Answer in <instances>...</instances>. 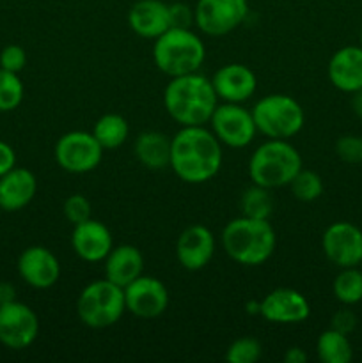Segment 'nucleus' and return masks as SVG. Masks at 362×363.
Returning <instances> with one entry per match:
<instances>
[{
	"instance_id": "obj_6",
	"label": "nucleus",
	"mask_w": 362,
	"mask_h": 363,
	"mask_svg": "<svg viewBox=\"0 0 362 363\" xmlns=\"http://www.w3.org/2000/svg\"><path fill=\"white\" fill-rule=\"evenodd\" d=\"M124 308V289L106 279L89 284L77 301L78 318L91 328H109L116 325Z\"/></svg>"
},
{
	"instance_id": "obj_37",
	"label": "nucleus",
	"mask_w": 362,
	"mask_h": 363,
	"mask_svg": "<svg viewBox=\"0 0 362 363\" xmlns=\"http://www.w3.org/2000/svg\"><path fill=\"white\" fill-rule=\"evenodd\" d=\"M284 362L286 363H305L307 362V354L300 347H290L284 354Z\"/></svg>"
},
{
	"instance_id": "obj_18",
	"label": "nucleus",
	"mask_w": 362,
	"mask_h": 363,
	"mask_svg": "<svg viewBox=\"0 0 362 363\" xmlns=\"http://www.w3.org/2000/svg\"><path fill=\"white\" fill-rule=\"evenodd\" d=\"M75 254L87 262L105 261L112 250V234L102 222L89 218L75 225L71 236Z\"/></svg>"
},
{
	"instance_id": "obj_5",
	"label": "nucleus",
	"mask_w": 362,
	"mask_h": 363,
	"mask_svg": "<svg viewBox=\"0 0 362 363\" xmlns=\"http://www.w3.org/2000/svg\"><path fill=\"white\" fill-rule=\"evenodd\" d=\"M300 169L302 158L297 149L279 138H270L259 145L248 162L252 183L268 190L290 184Z\"/></svg>"
},
{
	"instance_id": "obj_15",
	"label": "nucleus",
	"mask_w": 362,
	"mask_h": 363,
	"mask_svg": "<svg viewBox=\"0 0 362 363\" xmlns=\"http://www.w3.org/2000/svg\"><path fill=\"white\" fill-rule=\"evenodd\" d=\"M18 273L31 287L48 289L59 280L60 264L48 248L31 247L18 259Z\"/></svg>"
},
{
	"instance_id": "obj_28",
	"label": "nucleus",
	"mask_w": 362,
	"mask_h": 363,
	"mask_svg": "<svg viewBox=\"0 0 362 363\" xmlns=\"http://www.w3.org/2000/svg\"><path fill=\"white\" fill-rule=\"evenodd\" d=\"M23 99V84L18 73H11L0 67V112L18 108Z\"/></svg>"
},
{
	"instance_id": "obj_4",
	"label": "nucleus",
	"mask_w": 362,
	"mask_h": 363,
	"mask_svg": "<svg viewBox=\"0 0 362 363\" xmlns=\"http://www.w3.org/2000/svg\"><path fill=\"white\" fill-rule=\"evenodd\" d=\"M204 55V45L190 28L170 27L155 39L153 59L158 69L170 78L197 73Z\"/></svg>"
},
{
	"instance_id": "obj_8",
	"label": "nucleus",
	"mask_w": 362,
	"mask_h": 363,
	"mask_svg": "<svg viewBox=\"0 0 362 363\" xmlns=\"http://www.w3.org/2000/svg\"><path fill=\"white\" fill-rule=\"evenodd\" d=\"M209 123L220 144L227 147H247L258 133L252 112L240 106V103L216 105Z\"/></svg>"
},
{
	"instance_id": "obj_32",
	"label": "nucleus",
	"mask_w": 362,
	"mask_h": 363,
	"mask_svg": "<svg viewBox=\"0 0 362 363\" xmlns=\"http://www.w3.org/2000/svg\"><path fill=\"white\" fill-rule=\"evenodd\" d=\"M64 216H66L67 222H71L73 225L85 222V220L91 218V202L80 194L71 195V197H67L66 202H64Z\"/></svg>"
},
{
	"instance_id": "obj_31",
	"label": "nucleus",
	"mask_w": 362,
	"mask_h": 363,
	"mask_svg": "<svg viewBox=\"0 0 362 363\" xmlns=\"http://www.w3.org/2000/svg\"><path fill=\"white\" fill-rule=\"evenodd\" d=\"M337 158L348 165H361L362 163V137L358 135H343L336 142Z\"/></svg>"
},
{
	"instance_id": "obj_1",
	"label": "nucleus",
	"mask_w": 362,
	"mask_h": 363,
	"mask_svg": "<svg viewBox=\"0 0 362 363\" xmlns=\"http://www.w3.org/2000/svg\"><path fill=\"white\" fill-rule=\"evenodd\" d=\"M222 165V144L204 126H183L170 138V167L181 181L201 184Z\"/></svg>"
},
{
	"instance_id": "obj_29",
	"label": "nucleus",
	"mask_w": 362,
	"mask_h": 363,
	"mask_svg": "<svg viewBox=\"0 0 362 363\" xmlns=\"http://www.w3.org/2000/svg\"><path fill=\"white\" fill-rule=\"evenodd\" d=\"M290 186L295 197L302 202H312L322 197L323 194L322 177L316 172H312V170H298L297 176L291 179Z\"/></svg>"
},
{
	"instance_id": "obj_13",
	"label": "nucleus",
	"mask_w": 362,
	"mask_h": 363,
	"mask_svg": "<svg viewBox=\"0 0 362 363\" xmlns=\"http://www.w3.org/2000/svg\"><path fill=\"white\" fill-rule=\"evenodd\" d=\"M124 305L137 318L155 319L167 311L169 293L158 279L141 275L124 287Z\"/></svg>"
},
{
	"instance_id": "obj_36",
	"label": "nucleus",
	"mask_w": 362,
	"mask_h": 363,
	"mask_svg": "<svg viewBox=\"0 0 362 363\" xmlns=\"http://www.w3.org/2000/svg\"><path fill=\"white\" fill-rule=\"evenodd\" d=\"M14 163H16V155H14L13 147L0 140V177L14 169Z\"/></svg>"
},
{
	"instance_id": "obj_23",
	"label": "nucleus",
	"mask_w": 362,
	"mask_h": 363,
	"mask_svg": "<svg viewBox=\"0 0 362 363\" xmlns=\"http://www.w3.org/2000/svg\"><path fill=\"white\" fill-rule=\"evenodd\" d=\"M135 156L149 170L170 167V138L160 131H144L135 140Z\"/></svg>"
},
{
	"instance_id": "obj_35",
	"label": "nucleus",
	"mask_w": 362,
	"mask_h": 363,
	"mask_svg": "<svg viewBox=\"0 0 362 363\" xmlns=\"http://www.w3.org/2000/svg\"><path fill=\"white\" fill-rule=\"evenodd\" d=\"M169 13H170V27H177V28H188L190 27L192 20H194V13L188 6L185 4H172L169 6Z\"/></svg>"
},
{
	"instance_id": "obj_9",
	"label": "nucleus",
	"mask_w": 362,
	"mask_h": 363,
	"mask_svg": "<svg viewBox=\"0 0 362 363\" xmlns=\"http://www.w3.org/2000/svg\"><path fill=\"white\" fill-rule=\"evenodd\" d=\"M103 147L92 133L70 131L62 135L55 145V160L60 169L71 174H85L99 165Z\"/></svg>"
},
{
	"instance_id": "obj_27",
	"label": "nucleus",
	"mask_w": 362,
	"mask_h": 363,
	"mask_svg": "<svg viewBox=\"0 0 362 363\" xmlns=\"http://www.w3.org/2000/svg\"><path fill=\"white\" fill-rule=\"evenodd\" d=\"M334 296L343 305H355L362 301V272L353 268H343L334 280Z\"/></svg>"
},
{
	"instance_id": "obj_12",
	"label": "nucleus",
	"mask_w": 362,
	"mask_h": 363,
	"mask_svg": "<svg viewBox=\"0 0 362 363\" xmlns=\"http://www.w3.org/2000/svg\"><path fill=\"white\" fill-rule=\"evenodd\" d=\"M323 254L332 264L353 268L362 262V230L350 222H336L323 233Z\"/></svg>"
},
{
	"instance_id": "obj_22",
	"label": "nucleus",
	"mask_w": 362,
	"mask_h": 363,
	"mask_svg": "<svg viewBox=\"0 0 362 363\" xmlns=\"http://www.w3.org/2000/svg\"><path fill=\"white\" fill-rule=\"evenodd\" d=\"M142 268H144L142 254L131 245L112 248L105 257V279L123 289L142 275Z\"/></svg>"
},
{
	"instance_id": "obj_19",
	"label": "nucleus",
	"mask_w": 362,
	"mask_h": 363,
	"mask_svg": "<svg viewBox=\"0 0 362 363\" xmlns=\"http://www.w3.org/2000/svg\"><path fill=\"white\" fill-rule=\"evenodd\" d=\"M131 30L144 39H156L170 28L169 6L162 0H138L128 13Z\"/></svg>"
},
{
	"instance_id": "obj_17",
	"label": "nucleus",
	"mask_w": 362,
	"mask_h": 363,
	"mask_svg": "<svg viewBox=\"0 0 362 363\" xmlns=\"http://www.w3.org/2000/svg\"><path fill=\"white\" fill-rule=\"evenodd\" d=\"M216 98L226 103H243L256 92L258 80L251 67L243 64H227L220 67L212 78Z\"/></svg>"
},
{
	"instance_id": "obj_30",
	"label": "nucleus",
	"mask_w": 362,
	"mask_h": 363,
	"mask_svg": "<svg viewBox=\"0 0 362 363\" xmlns=\"http://www.w3.org/2000/svg\"><path fill=\"white\" fill-rule=\"evenodd\" d=\"M261 358V344L251 337L234 340L226 353V360L231 363H256Z\"/></svg>"
},
{
	"instance_id": "obj_20",
	"label": "nucleus",
	"mask_w": 362,
	"mask_h": 363,
	"mask_svg": "<svg viewBox=\"0 0 362 363\" xmlns=\"http://www.w3.org/2000/svg\"><path fill=\"white\" fill-rule=\"evenodd\" d=\"M329 80L348 94L362 89V46H344L334 53L329 62Z\"/></svg>"
},
{
	"instance_id": "obj_16",
	"label": "nucleus",
	"mask_w": 362,
	"mask_h": 363,
	"mask_svg": "<svg viewBox=\"0 0 362 363\" xmlns=\"http://www.w3.org/2000/svg\"><path fill=\"white\" fill-rule=\"evenodd\" d=\"M215 254V240L204 225H192L180 234L176 243V257L185 269H202Z\"/></svg>"
},
{
	"instance_id": "obj_26",
	"label": "nucleus",
	"mask_w": 362,
	"mask_h": 363,
	"mask_svg": "<svg viewBox=\"0 0 362 363\" xmlns=\"http://www.w3.org/2000/svg\"><path fill=\"white\" fill-rule=\"evenodd\" d=\"M241 213L248 218L268 220L273 211V199L270 195L268 188H263L259 184L247 188L240 199Z\"/></svg>"
},
{
	"instance_id": "obj_14",
	"label": "nucleus",
	"mask_w": 362,
	"mask_h": 363,
	"mask_svg": "<svg viewBox=\"0 0 362 363\" xmlns=\"http://www.w3.org/2000/svg\"><path fill=\"white\" fill-rule=\"evenodd\" d=\"M259 314L270 323L297 325L304 323L311 314L307 298L295 289H275L259 303Z\"/></svg>"
},
{
	"instance_id": "obj_34",
	"label": "nucleus",
	"mask_w": 362,
	"mask_h": 363,
	"mask_svg": "<svg viewBox=\"0 0 362 363\" xmlns=\"http://www.w3.org/2000/svg\"><path fill=\"white\" fill-rule=\"evenodd\" d=\"M330 328L337 330V332L344 333V335H350L357 328V315L351 311H348V308H341V311H337L334 314L332 326Z\"/></svg>"
},
{
	"instance_id": "obj_11",
	"label": "nucleus",
	"mask_w": 362,
	"mask_h": 363,
	"mask_svg": "<svg viewBox=\"0 0 362 363\" xmlns=\"http://www.w3.org/2000/svg\"><path fill=\"white\" fill-rule=\"evenodd\" d=\"M39 333L35 312L25 303L13 300L0 305V342L9 350H25Z\"/></svg>"
},
{
	"instance_id": "obj_10",
	"label": "nucleus",
	"mask_w": 362,
	"mask_h": 363,
	"mask_svg": "<svg viewBox=\"0 0 362 363\" xmlns=\"http://www.w3.org/2000/svg\"><path fill=\"white\" fill-rule=\"evenodd\" d=\"M247 14V0H199L194 18L204 34L220 38L240 27Z\"/></svg>"
},
{
	"instance_id": "obj_40",
	"label": "nucleus",
	"mask_w": 362,
	"mask_h": 363,
	"mask_svg": "<svg viewBox=\"0 0 362 363\" xmlns=\"http://www.w3.org/2000/svg\"><path fill=\"white\" fill-rule=\"evenodd\" d=\"M361 46H362V28H361Z\"/></svg>"
},
{
	"instance_id": "obj_41",
	"label": "nucleus",
	"mask_w": 362,
	"mask_h": 363,
	"mask_svg": "<svg viewBox=\"0 0 362 363\" xmlns=\"http://www.w3.org/2000/svg\"><path fill=\"white\" fill-rule=\"evenodd\" d=\"M361 272H362V262H361Z\"/></svg>"
},
{
	"instance_id": "obj_38",
	"label": "nucleus",
	"mask_w": 362,
	"mask_h": 363,
	"mask_svg": "<svg viewBox=\"0 0 362 363\" xmlns=\"http://www.w3.org/2000/svg\"><path fill=\"white\" fill-rule=\"evenodd\" d=\"M351 110H353V113L358 119H362V89H358V91L351 94Z\"/></svg>"
},
{
	"instance_id": "obj_2",
	"label": "nucleus",
	"mask_w": 362,
	"mask_h": 363,
	"mask_svg": "<svg viewBox=\"0 0 362 363\" xmlns=\"http://www.w3.org/2000/svg\"><path fill=\"white\" fill-rule=\"evenodd\" d=\"M216 99L212 80L199 73L172 78L163 92L167 113L181 126H204L209 123Z\"/></svg>"
},
{
	"instance_id": "obj_7",
	"label": "nucleus",
	"mask_w": 362,
	"mask_h": 363,
	"mask_svg": "<svg viewBox=\"0 0 362 363\" xmlns=\"http://www.w3.org/2000/svg\"><path fill=\"white\" fill-rule=\"evenodd\" d=\"M258 131L268 138L287 140L304 126V110L300 103L286 94H270L259 99L252 108Z\"/></svg>"
},
{
	"instance_id": "obj_24",
	"label": "nucleus",
	"mask_w": 362,
	"mask_h": 363,
	"mask_svg": "<svg viewBox=\"0 0 362 363\" xmlns=\"http://www.w3.org/2000/svg\"><path fill=\"white\" fill-rule=\"evenodd\" d=\"M316 353L323 363H348L353 358V350L348 335L330 328L318 337Z\"/></svg>"
},
{
	"instance_id": "obj_3",
	"label": "nucleus",
	"mask_w": 362,
	"mask_h": 363,
	"mask_svg": "<svg viewBox=\"0 0 362 363\" xmlns=\"http://www.w3.org/2000/svg\"><path fill=\"white\" fill-rule=\"evenodd\" d=\"M222 245L238 264L259 266L275 250V233L268 220L240 216L224 227Z\"/></svg>"
},
{
	"instance_id": "obj_39",
	"label": "nucleus",
	"mask_w": 362,
	"mask_h": 363,
	"mask_svg": "<svg viewBox=\"0 0 362 363\" xmlns=\"http://www.w3.org/2000/svg\"><path fill=\"white\" fill-rule=\"evenodd\" d=\"M14 300V289L9 284H0V305Z\"/></svg>"
},
{
	"instance_id": "obj_25",
	"label": "nucleus",
	"mask_w": 362,
	"mask_h": 363,
	"mask_svg": "<svg viewBox=\"0 0 362 363\" xmlns=\"http://www.w3.org/2000/svg\"><path fill=\"white\" fill-rule=\"evenodd\" d=\"M128 131L130 130H128V123L124 117L117 116V113H106V116L99 117L98 123L94 124L92 135L103 149H117L124 144Z\"/></svg>"
},
{
	"instance_id": "obj_33",
	"label": "nucleus",
	"mask_w": 362,
	"mask_h": 363,
	"mask_svg": "<svg viewBox=\"0 0 362 363\" xmlns=\"http://www.w3.org/2000/svg\"><path fill=\"white\" fill-rule=\"evenodd\" d=\"M27 64L25 50L18 45H9L0 52V67L11 73H20Z\"/></svg>"
},
{
	"instance_id": "obj_21",
	"label": "nucleus",
	"mask_w": 362,
	"mask_h": 363,
	"mask_svg": "<svg viewBox=\"0 0 362 363\" xmlns=\"http://www.w3.org/2000/svg\"><path fill=\"white\" fill-rule=\"evenodd\" d=\"M38 181L27 169H11L0 177V209L20 211L34 199Z\"/></svg>"
}]
</instances>
